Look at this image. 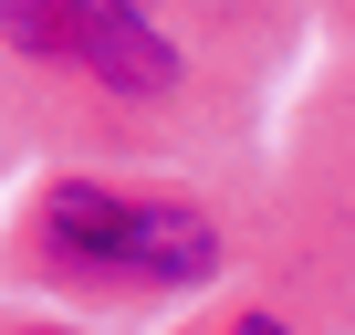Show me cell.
Listing matches in <instances>:
<instances>
[{"mask_svg": "<svg viewBox=\"0 0 355 335\" xmlns=\"http://www.w3.org/2000/svg\"><path fill=\"white\" fill-rule=\"evenodd\" d=\"M21 252L53 283L94 293H167V283H209L220 272V220L189 199H136L105 179H53L21 210Z\"/></svg>", "mask_w": 355, "mask_h": 335, "instance_id": "obj_1", "label": "cell"}, {"mask_svg": "<svg viewBox=\"0 0 355 335\" xmlns=\"http://www.w3.org/2000/svg\"><path fill=\"white\" fill-rule=\"evenodd\" d=\"M0 53L84 74L94 95H125V105L189 84V42L157 22V0H0Z\"/></svg>", "mask_w": 355, "mask_h": 335, "instance_id": "obj_2", "label": "cell"}, {"mask_svg": "<svg viewBox=\"0 0 355 335\" xmlns=\"http://www.w3.org/2000/svg\"><path fill=\"white\" fill-rule=\"evenodd\" d=\"M220 335H293V325H282V314H230Z\"/></svg>", "mask_w": 355, "mask_h": 335, "instance_id": "obj_3", "label": "cell"}, {"mask_svg": "<svg viewBox=\"0 0 355 335\" xmlns=\"http://www.w3.org/2000/svg\"><path fill=\"white\" fill-rule=\"evenodd\" d=\"M11 335H73V325H11Z\"/></svg>", "mask_w": 355, "mask_h": 335, "instance_id": "obj_4", "label": "cell"}]
</instances>
